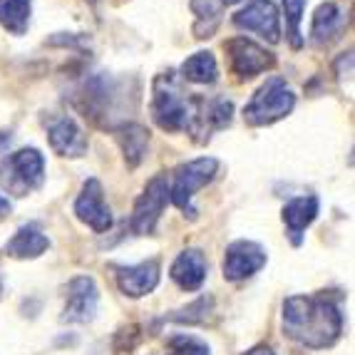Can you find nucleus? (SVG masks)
Listing matches in <instances>:
<instances>
[{
	"label": "nucleus",
	"instance_id": "nucleus-1",
	"mask_svg": "<svg viewBox=\"0 0 355 355\" xmlns=\"http://www.w3.org/2000/svg\"><path fill=\"white\" fill-rule=\"evenodd\" d=\"M284 333L311 350L331 348L343 336V313L333 296H288L284 301Z\"/></svg>",
	"mask_w": 355,
	"mask_h": 355
},
{
	"label": "nucleus",
	"instance_id": "nucleus-2",
	"mask_svg": "<svg viewBox=\"0 0 355 355\" xmlns=\"http://www.w3.org/2000/svg\"><path fill=\"white\" fill-rule=\"evenodd\" d=\"M194 95L182 87V80L172 70L159 72L152 83V119L164 132H187Z\"/></svg>",
	"mask_w": 355,
	"mask_h": 355
},
{
	"label": "nucleus",
	"instance_id": "nucleus-3",
	"mask_svg": "<svg viewBox=\"0 0 355 355\" xmlns=\"http://www.w3.org/2000/svg\"><path fill=\"white\" fill-rule=\"evenodd\" d=\"M296 107V95L284 77H268L266 83L256 89L251 102L243 107V119L251 127H268L279 119L288 117Z\"/></svg>",
	"mask_w": 355,
	"mask_h": 355
},
{
	"label": "nucleus",
	"instance_id": "nucleus-4",
	"mask_svg": "<svg viewBox=\"0 0 355 355\" xmlns=\"http://www.w3.org/2000/svg\"><path fill=\"white\" fill-rule=\"evenodd\" d=\"M45 182V159L35 147H25L0 159V189L12 196H28Z\"/></svg>",
	"mask_w": 355,
	"mask_h": 355
},
{
	"label": "nucleus",
	"instance_id": "nucleus-5",
	"mask_svg": "<svg viewBox=\"0 0 355 355\" xmlns=\"http://www.w3.org/2000/svg\"><path fill=\"white\" fill-rule=\"evenodd\" d=\"M216 172H219V159H214V157H199V159H191L187 164L177 166L172 184H169V202L177 209H182L184 216H189L194 221L196 209L191 199H194L196 191L204 189L216 177Z\"/></svg>",
	"mask_w": 355,
	"mask_h": 355
},
{
	"label": "nucleus",
	"instance_id": "nucleus-6",
	"mask_svg": "<svg viewBox=\"0 0 355 355\" xmlns=\"http://www.w3.org/2000/svg\"><path fill=\"white\" fill-rule=\"evenodd\" d=\"M169 207V179L164 174H157L147 182L142 196L137 199L132 209L130 229L137 236H152L157 229V221L162 219L164 209Z\"/></svg>",
	"mask_w": 355,
	"mask_h": 355
},
{
	"label": "nucleus",
	"instance_id": "nucleus-7",
	"mask_svg": "<svg viewBox=\"0 0 355 355\" xmlns=\"http://www.w3.org/2000/svg\"><path fill=\"white\" fill-rule=\"evenodd\" d=\"M234 117V105L226 97H196L191 105V117L187 125V135H191L196 144H207L216 130H226Z\"/></svg>",
	"mask_w": 355,
	"mask_h": 355
},
{
	"label": "nucleus",
	"instance_id": "nucleus-8",
	"mask_svg": "<svg viewBox=\"0 0 355 355\" xmlns=\"http://www.w3.org/2000/svg\"><path fill=\"white\" fill-rule=\"evenodd\" d=\"M226 53H229L231 72H234L239 80H251V77L271 70V67L276 65V55L268 53V50L261 48V45H256L249 37H231V40L226 42Z\"/></svg>",
	"mask_w": 355,
	"mask_h": 355
},
{
	"label": "nucleus",
	"instance_id": "nucleus-9",
	"mask_svg": "<svg viewBox=\"0 0 355 355\" xmlns=\"http://www.w3.org/2000/svg\"><path fill=\"white\" fill-rule=\"evenodd\" d=\"M231 20L236 28L259 33L271 45L281 40V15L273 0H249Z\"/></svg>",
	"mask_w": 355,
	"mask_h": 355
},
{
	"label": "nucleus",
	"instance_id": "nucleus-10",
	"mask_svg": "<svg viewBox=\"0 0 355 355\" xmlns=\"http://www.w3.org/2000/svg\"><path fill=\"white\" fill-rule=\"evenodd\" d=\"M266 249L256 241H234L226 246L224 254V279L226 281H246L254 273L266 266Z\"/></svg>",
	"mask_w": 355,
	"mask_h": 355
},
{
	"label": "nucleus",
	"instance_id": "nucleus-11",
	"mask_svg": "<svg viewBox=\"0 0 355 355\" xmlns=\"http://www.w3.org/2000/svg\"><path fill=\"white\" fill-rule=\"evenodd\" d=\"M100 306V291L92 276H75L67 284V303L62 311V323H89L95 320Z\"/></svg>",
	"mask_w": 355,
	"mask_h": 355
},
{
	"label": "nucleus",
	"instance_id": "nucleus-12",
	"mask_svg": "<svg viewBox=\"0 0 355 355\" xmlns=\"http://www.w3.org/2000/svg\"><path fill=\"white\" fill-rule=\"evenodd\" d=\"M75 214L77 219L87 224L92 231H97V234H107V231L112 229V211L107 207L105 191H102V184L97 179H87L83 184V191H80L75 202Z\"/></svg>",
	"mask_w": 355,
	"mask_h": 355
},
{
	"label": "nucleus",
	"instance_id": "nucleus-13",
	"mask_svg": "<svg viewBox=\"0 0 355 355\" xmlns=\"http://www.w3.org/2000/svg\"><path fill=\"white\" fill-rule=\"evenodd\" d=\"M114 281H117L119 291L130 298H142L149 296L157 286H159V261L149 259L135 266H112Z\"/></svg>",
	"mask_w": 355,
	"mask_h": 355
},
{
	"label": "nucleus",
	"instance_id": "nucleus-14",
	"mask_svg": "<svg viewBox=\"0 0 355 355\" xmlns=\"http://www.w3.org/2000/svg\"><path fill=\"white\" fill-rule=\"evenodd\" d=\"M348 20V12L338 3H320L313 12V20H311V45L328 48L345 33Z\"/></svg>",
	"mask_w": 355,
	"mask_h": 355
},
{
	"label": "nucleus",
	"instance_id": "nucleus-15",
	"mask_svg": "<svg viewBox=\"0 0 355 355\" xmlns=\"http://www.w3.org/2000/svg\"><path fill=\"white\" fill-rule=\"evenodd\" d=\"M48 142L60 157H83L87 152V137L75 119L67 114H58L48 125Z\"/></svg>",
	"mask_w": 355,
	"mask_h": 355
},
{
	"label": "nucleus",
	"instance_id": "nucleus-16",
	"mask_svg": "<svg viewBox=\"0 0 355 355\" xmlns=\"http://www.w3.org/2000/svg\"><path fill=\"white\" fill-rule=\"evenodd\" d=\"M209 273V261L204 256V251L199 249H187L174 259L172 268H169V276L172 281L187 293H194L204 286Z\"/></svg>",
	"mask_w": 355,
	"mask_h": 355
},
{
	"label": "nucleus",
	"instance_id": "nucleus-17",
	"mask_svg": "<svg viewBox=\"0 0 355 355\" xmlns=\"http://www.w3.org/2000/svg\"><path fill=\"white\" fill-rule=\"evenodd\" d=\"M318 209H320V202H318V196H313V194L296 196V199H291L284 207V224L293 246H301L303 243V231L315 221Z\"/></svg>",
	"mask_w": 355,
	"mask_h": 355
},
{
	"label": "nucleus",
	"instance_id": "nucleus-18",
	"mask_svg": "<svg viewBox=\"0 0 355 355\" xmlns=\"http://www.w3.org/2000/svg\"><path fill=\"white\" fill-rule=\"evenodd\" d=\"M114 137H117L119 147L125 152V162L130 169H137L147 157L149 149V130L137 122H122L119 127H114Z\"/></svg>",
	"mask_w": 355,
	"mask_h": 355
},
{
	"label": "nucleus",
	"instance_id": "nucleus-19",
	"mask_svg": "<svg viewBox=\"0 0 355 355\" xmlns=\"http://www.w3.org/2000/svg\"><path fill=\"white\" fill-rule=\"evenodd\" d=\"M50 249V239L37 226L28 224L15 231V236L6 243V254L12 259H37Z\"/></svg>",
	"mask_w": 355,
	"mask_h": 355
},
{
	"label": "nucleus",
	"instance_id": "nucleus-20",
	"mask_svg": "<svg viewBox=\"0 0 355 355\" xmlns=\"http://www.w3.org/2000/svg\"><path fill=\"white\" fill-rule=\"evenodd\" d=\"M182 80L194 85H214L219 80V65L209 50H199L182 62Z\"/></svg>",
	"mask_w": 355,
	"mask_h": 355
},
{
	"label": "nucleus",
	"instance_id": "nucleus-21",
	"mask_svg": "<svg viewBox=\"0 0 355 355\" xmlns=\"http://www.w3.org/2000/svg\"><path fill=\"white\" fill-rule=\"evenodd\" d=\"M191 10L196 15L194 23V35L199 40H207L216 33L221 23V12H224V6L221 0H191Z\"/></svg>",
	"mask_w": 355,
	"mask_h": 355
},
{
	"label": "nucleus",
	"instance_id": "nucleus-22",
	"mask_svg": "<svg viewBox=\"0 0 355 355\" xmlns=\"http://www.w3.org/2000/svg\"><path fill=\"white\" fill-rule=\"evenodd\" d=\"M33 12V0H0V25L12 35H25Z\"/></svg>",
	"mask_w": 355,
	"mask_h": 355
},
{
	"label": "nucleus",
	"instance_id": "nucleus-23",
	"mask_svg": "<svg viewBox=\"0 0 355 355\" xmlns=\"http://www.w3.org/2000/svg\"><path fill=\"white\" fill-rule=\"evenodd\" d=\"M303 10H306V0H284V15H286V35L293 50L303 48V33H301V20Z\"/></svg>",
	"mask_w": 355,
	"mask_h": 355
},
{
	"label": "nucleus",
	"instance_id": "nucleus-24",
	"mask_svg": "<svg viewBox=\"0 0 355 355\" xmlns=\"http://www.w3.org/2000/svg\"><path fill=\"white\" fill-rule=\"evenodd\" d=\"M214 311V298L202 296L196 298L194 303H189L182 311H174L172 315H166L164 320H172V323H187V326H199V323H207L209 313Z\"/></svg>",
	"mask_w": 355,
	"mask_h": 355
},
{
	"label": "nucleus",
	"instance_id": "nucleus-25",
	"mask_svg": "<svg viewBox=\"0 0 355 355\" xmlns=\"http://www.w3.org/2000/svg\"><path fill=\"white\" fill-rule=\"evenodd\" d=\"M166 345L172 350L169 355H211V348L207 345V340L189 336V333H177V336L166 340Z\"/></svg>",
	"mask_w": 355,
	"mask_h": 355
},
{
	"label": "nucleus",
	"instance_id": "nucleus-26",
	"mask_svg": "<svg viewBox=\"0 0 355 355\" xmlns=\"http://www.w3.org/2000/svg\"><path fill=\"white\" fill-rule=\"evenodd\" d=\"M139 326H130V328H122V331L117 333V340L114 343H119V345H114L117 350H132L137 343H139Z\"/></svg>",
	"mask_w": 355,
	"mask_h": 355
},
{
	"label": "nucleus",
	"instance_id": "nucleus-27",
	"mask_svg": "<svg viewBox=\"0 0 355 355\" xmlns=\"http://www.w3.org/2000/svg\"><path fill=\"white\" fill-rule=\"evenodd\" d=\"M241 355H276V353H273L268 345H256V348L246 350V353H241Z\"/></svg>",
	"mask_w": 355,
	"mask_h": 355
},
{
	"label": "nucleus",
	"instance_id": "nucleus-28",
	"mask_svg": "<svg viewBox=\"0 0 355 355\" xmlns=\"http://www.w3.org/2000/svg\"><path fill=\"white\" fill-rule=\"evenodd\" d=\"M10 209H12V204L8 202L6 196H0V216H6V214H10Z\"/></svg>",
	"mask_w": 355,
	"mask_h": 355
},
{
	"label": "nucleus",
	"instance_id": "nucleus-29",
	"mask_svg": "<svg viewBox=\"0 0 355 355\" xmlns=\"http://www.w3.org/2000/svg\"><path fill=\"white\" fill-rule=\"evenodd\" d=\"M234 3H239V0H221V6H234Z\"/></svg>",
	"mask_w": 355,
	"mask_h": 355
},
{
	"label": "nucleus",
	"instance_id": "nucleus-30",
	"mask_svg": "<svg viewBox=\"0 0 355 355\" xmlns=\"http://www.w3.org/2000/svg\"><path fill=\"white\" fill-rule=\"evenodd\" d=\"M0 296H3V279H0Z\"/></svg>",
	"mask_w": 355,
	"mask_h": 355
}]
</instances>
